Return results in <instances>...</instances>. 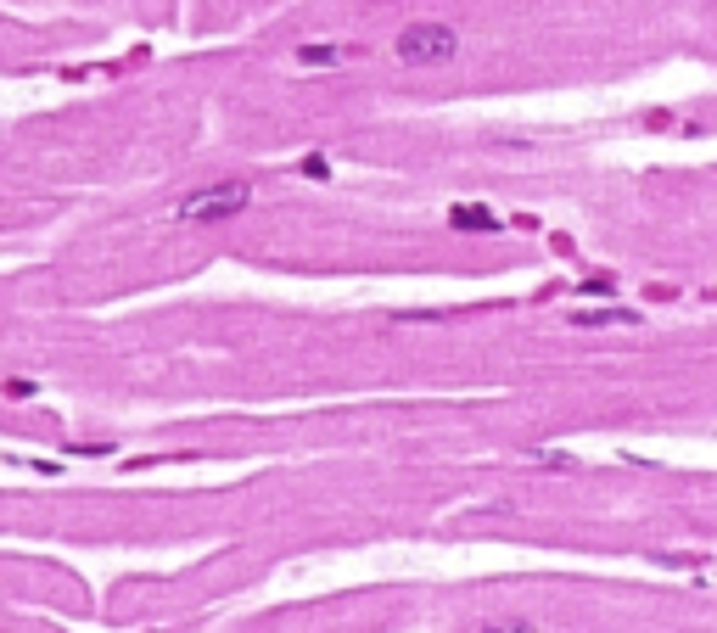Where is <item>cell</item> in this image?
I'll return each instance as SVG.
<instances>
[{
  "mask_svg": "<svg viewBox=\"0 0 717 633\" xmlns=\"http://www.w3.org/2000/svg\"><path fill=\"white\" fill-rule=\"evenodd\" d=\"M247 202H253V185L247 180H213V185H202V191L174 202V219H180V225H219V219L247 213Z\"/></svg>",
  "mask_w": 717,
  "mask_h": 633,
  "instance_id": "cell-1",
  "label": "cell"
},
{
  "mask_svg": "<svg viewBox=\"0 0 717 633\" xmlns=\"http://www.w3.org/2000/svg\"><path fill=\"white\" fill-rule=\"evenodd\" d=\"M454 51H460V29H449V23H409L393 40V57L404 62V68H437V62H449Z\"/></svg>",
  "mask_w": 717,
  "mask_h": 633,
  "instance_id": "cell-2",
  "label": "cell"
},
{
  "mask_svg": "<svg viewBox=\"0 0 717 633\" xmlns=\"http://www.w3.org/2000/svg\"><path fill=\"white\" fill-rule=\"evenodd\" d=\"M577 331H605V325H639V309L628 303H611V309H572Z\"/></svg>",
  "mask_w": 717,
  "mask_h": 633,
  "instance_id": "cell-3",
  "label": "cell"
},
{
  "mask_svg": "<svg viewBox=\"0 0 717 633\" xmlns=\"http://www.w3.org/2000/svg\"><path fill=\"white\" fill-rule=\"evenodd\" d=\"M449 225L465 230V236H482V230H499V213L482 208V202H454V208H449Z\"/></svg>",
  "mask_w": 717,
  "mask_h": 633,
  "instance_id": "cell-4",
  "label": "cell"
},
{
  "mask_svg": "<svg viewBox=\"0 0 717 633\" xmlns=\"http://www.w3.org/2000/svg\"><path fill=\"white\" fill-rule=\"evenodd\" d=\"M359 57V45H297V62L303 68H342V62Z\"/></svg>",
  "mask_w": 717,
  "mask_h": 633,
  "instance_id": "cell-5",
  "label": "cell"
},
{
  "mask_svg": "<svg viewBox=\"0 0 717 633\" xmlns=\"http://www.w3.org/2000/svg\"><path fill=\"white\" fill-rule=\"evenodd\" d=\"M477 633H544L538 622H527V617H493V622H482Z\"/></svg>",
  "mask_w": 717,
  "mask_h": 633,
  "instance_id": "cell-6",
  "label": "cell"
},
{
  "mask_svg": "<svg viewBox=\"0 0 717 633\" xmlns=\"http://www.w3.org/2000/svg\"><path fill=\"white\" fill-rule=\"evenodd\" d=\"M303 174H309V180H325L331 169H325V157H303Z\"/></svg>",
  "mask_w": 717,
  "mask_h": 633,
  "instance_id": "cell-7",
  "label": "cell"
},
{
  "mask_svg": "<svg viewBox=\"0 0 717 633\" xmlns=\"http://www.w3.org/2000/svg\"><path fill=\"white\" fill-rule=\"evenodd\" d=\"M6 398H34V381H6Z\"/></svg>",
  "mask_w": 717,
  "mask_h": 633,
  "instance_id": "cell-8",
  "label": "cell"
},
{
  "mask_svg": "<svg viewBox=\"0 0 717 633\" xmlns=\"http://www.w3.org/2000/svg\"><path fill=\"white\" fill-rule=\"evenodd\" d=\"M241 6H258V0H241Z\"/></svg>",
  "mask_w": 717,
  "mask_h": 633,
  "instance_id": "cell-9",
  "label": "cell"
}]
</instances>
